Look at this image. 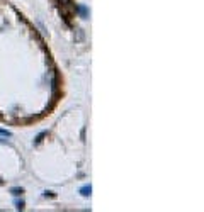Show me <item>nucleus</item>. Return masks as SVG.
<instances>
[{
	"instance_id": "obj_1",
	"label": "nucleus",
	"mask_w": 204,
	"mask_h": 212,
	"mask_svg": "<svg viewBox=\"0 0 204 212\" xmlns=\"http://www.w3.org/2000/svg\"><path fill=\"white\" fill-rule=\"evenodd\" d=\"M78 12H80V15H82L83 19H87L88 17V10H87L85 5H78Z\"/></svg>"
},
{
	"instance_id": "obj_7",
	"label": "nucleus",
	"mask_w": 204,
	"mask_h": 212,
	"mask_svg": "<svg viewBox=\"0 0 204 212\" xmlns=\"http://www.w3.org/2000/svg\"><path fill=\"white\" fill-rule=\"evenodd\" d=\"M0 143H7V141H5V139H2V137H0Z\"/></svg>"
},
{
	"instance_id": "obj_6",
	"label": "nucleus",
	"mask_w": 204,
	"mask_h": 212,
	"mask_svg": "<svg viewBox=\"0 0 204 212\" xmlns=\"http://www.w3.org/2000/svg\"><path fill=\"white\" fill-rule=\"evenodd\" d=\"M0 134H2V136H10V132H9V131H4V129H0Z\"/></svg>"
},
{
	"instance_id": "obj_2",
	"label": "nucleus",
	"mask_w": 204,
	"mask_h": 212,
	"mask_svg": "<svg viewBox=\"0 0 204 212\" xmlns=\"http://www.w3.org/2000/svg\"><path fill=\"white\" fill-rule=\"evenodd\" d=\"M90 192H92L90 185H85V187H82V188H80V193H82L83 197H88V195H90Z\"/></svg>"
},
{
	"instance_id": "obj_4",
	"label": "nucleus",
	"mask_w": 204,
	"mask_h": 212,
	"mask_svg": "<svg viewBox=\"0 0 204 212\" xmlns=\"http://www.w3.org/2000/svg\"><path fill=\"white\" fill-rule=\"evenodd\" d=\"M44 136H46V132H41V134L38 136V139H36V143H41V141H43V137H44Z\"/></svg>"
},
{
	"instance_id": "obj_3",
	"label": "nucleus",
	"mask_w": 204,
	"mask_h": 212,
	"mask_svg": "<svg viewBox=\"0 0 204 212\" xmlns=\"http://www.w3.org/2000/svg\"><path fill=\"white\" fill-rule=\"evenodd\" d=\"M10 192L14 193V195H20V193H22V188H12Z\"/></svg>"
},
{
	"instance_id": "obj_5",
	"label": "nucleus",
	"mask_w": 204,
	"mask_h": 212,
	"mask_svg": "<svg viewBox=\"0 0 204 212\" xmlns=\"http://www.w3.org/2000/svg\"><path fill=\"white\" fill-rule=\"evenodd\" d=\"M15 204H17V209H24V200H20V202L17 200Z\"/></svg>"
},
{
	"instance_id": "obj_8",
	"label": "nucleus",
	"mask_w": 204,
	"mask_h": 212,
	"mask_svg": "<svg viewBox=\"0 0 204 212\" xmlns=\"http://www.w3.org/2000/svg\"><path fill=\"white\" fill-rule=\"evenodd\" d=\"M0 183H2V180H0Z\"/></svg>"
}]
</instances>
